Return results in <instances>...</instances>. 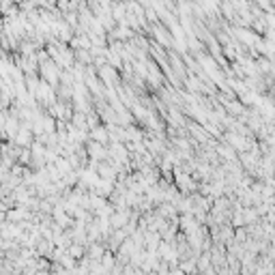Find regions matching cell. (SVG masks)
<instances>
[{"label":"cell","instance_id":"6da1fadb","mask_svg":"<svg viewBox=\"0 0 275 275\" xmlns=\"http://www.w3.org/2000/svg\"><path fill=\"white\" fill-rule=\"evenodd\" d=\"M60 71H62V69H58V64H56V62H52V60H45V62L39 64L37 76L41 78L43 82L50 84L52 88H56V86H58V82H60Z\"/></svg>","mask_w":275,"mask_h":275},{"label":"cell","instance_id":"7a4b0ae2","mask_svg":"<svg viewBox=\"0 0 275 275\" xmlns=\"http://www.w3.org/2000/svg\"><path fill=\"white\" fill-rule=\"evenodd\" d=\"M84 149H86V155L91 161H108V147H103V144H97L93 140H88L84 144Z\"/></svg>","mask_w":275,"mask_h":275},{"label":"cell","instance_id":"3957f363","mask_svg":"<svg viewBox=\"0 0 275 275\" xmlns=\"http://www.w3.org/2000/svg\"><path fill=\"white\" fill-rule=\"evenodd\" d=\"M88 140H93V142H97V144H103V147H108V144H110L108 131H106V127H103V125L93 127L91 131H88Z\"/></svg>","mask_w":275,"mask_h":275},{"label":"cell","instance_id":"277c9868","mask_svg":"<svg viewBox=\"0 0 275 275\" xmlns=\"http://www.w3.org/2000/svg\"><path fill=\"white\" fill-rule=\"evenodd\" d=\"M159 243H161L159 232H149V230H144V252H157Z\"/></svg>","mask_w":275,"mask_h":275},{"label":"cell","instance_id":"5b68a950","mask_svg":"<svg viewBox=\"0 0 275 275\" xmlns=\"http://www.w3.org/2000/svg\"><path fill=\"white\" fill-rule=\"evenodd\" d=\"M67 254L74 258V260H80V258H84L86 247H84V245H78V243H71V245L67 247Z\"/></svg>","mask_w":275,"mask_h":275}]
</instances>
